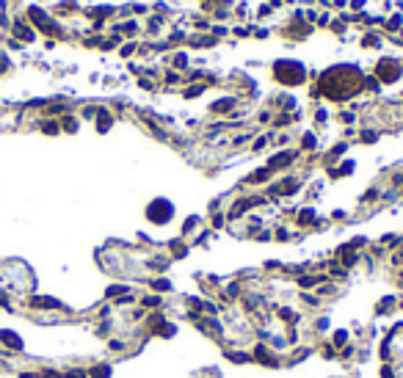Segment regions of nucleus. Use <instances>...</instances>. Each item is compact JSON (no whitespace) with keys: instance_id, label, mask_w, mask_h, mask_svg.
<instances>
[{"instance_id":"f257e3e1","label":"nucleus","mask_w":403,"mask_h":378,"mask_svg":"<svg viewBox=\"0 0 403 378\" xmlns=\"http://www.w3.org/2000/svg\"><path fill=\"white\" fill-rule=\"evenodd\" d=\"M152 221H168L171 218V204L168 202H155V207H149Z\"/></svg>"},{"instance_id":"f03ea898","label":"nucleus","mask_w":403,"mask_h":378,"mask_svg":"<svg viewBox=\"0 0 403 378\" xmlns=\"http://www.w3.org/2000/svg\"><path fill=\"white\" fill-rule=\"evenodd\" d=\"M0 340H3L6 345H11V348H22V340L14 332H0Z\"/></svg>"},{"instance_id":"7ed1b4c3","label":"nucleus","mask_w":403,"mask_h":378,"mask_svg":"<svg viewBox=\"0 0 403 378\" xmlns=\"http://www.w3.org/2000/svg\"><path fill=\"white\" fill-rule=\"evenodd\" d=\"M91 375H94V378H108L110 367H105V364H102V367H94V370H91Z\"/></svg>"},{"instance_id":"20e7f679","label":"nucleus","mask_w":403,"mask_h":378,"mask_svg":"<svg viewBox=\"0 0 403 378\" xmlns=\"http://www.w3.org/2000/svg\"><path fill=\"white\" fill-rule=\"evenodd\" d=\"M346 337H348L346 332H337V334H334V342H337V345H342V342H346Z\"/></svg>"},{"instance_id":"39448f33","label":"nucleus","mask_w":403,"mask_h":378,"mask_svg":"<svg viewBox=\"0 0 403 378\" xmlns=\"http://www.w3.org/2000/svg\"><path fill=\"white\" fill-rule=\"evenodd\" d=\"M67 378H86V373H80V370H75V373H69Z\"/></svg>"},{"instance_id":"423d86ee","label":"nucleus","mask_w":403,"mask_h":378,"mask_svg":"<svg viewBox=\"0 0 403 378\" xmlns=\"http://www.w3.org/2000/svg\"><path fill=\"white\" fill-rule=\"evenodd\" d=\"M44 378H61L58 373H44Z\"/></svg>"}]
</instances>
